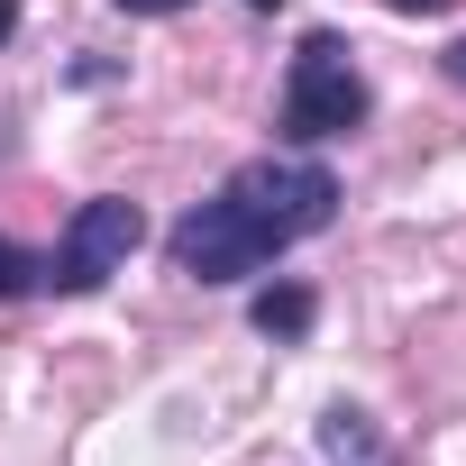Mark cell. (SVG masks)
Listing matches in <instances>:
<instances>
[{"mask_svg":"<svg viewBox=\"0 0 466 466\" xmlns=\"http://www.w3.org/2000/svg\"><path fill=\"white\" fill-rule=\"evenodd\" d=\"M339 219V174L311 165V156H257L238 165L201 210L174 219V275L192 284H248L266 275L293 238H320V228Z\"/></svg>","mask_w":466,"mask_h":466,"instance_id":"1","label":"cell"},{"mask_svg":"<svg viewBox=\"0 0 466 466\" xmlns=\"http://www.w3.org/2000/svg\"><path fill=\"white\" fill-rule=\"evenodd\" d=\"M366 110H375V92H366V74H357V46L348 37H302V56H293V74H284V137L293 147H320V137H348V128H366Z\"/></svg>","mask_w":466,"mask_h":466,"instance_id":"2","label":"cell"},{"mask_svg":"<svg viewBox=\"0 0 466 466\" xmlns=\"http://www.w3.org/2000/svg\"><path fill=\"white\" fill-rule=\"evenodd\" d=\"M137 248H147V210H137V201H119V192H101V201H83V210L65 219L56 257H46L28 284H46V293H101Z\"/></svg>","mask_w":466,"mask_h":466,"instance_id":"3","label":"cell"},{"mask_svg":"<svg viewBox=\"0 0 466 466\" xmlns=\"http://www.w3.org/2000/svg\"><path fill=\"white\" fill-rule=\"evenodd\" d=\"M248 320H257V339H275V348H293V339H311V320H320V302H311V284H266V293L248 302Z\"/></svg>","mask_w":466,"mask_h":466,"instance_id":"4","label":"cell"},{"mask_svg":"<svg viewBox=\"0 0 466 466\" xmlns=\"http://www.w3.org/2000/svg\"><path fill=\"white\" fill-rule=\"evenodd\" d=\"M339 457H375V439H366V411H329V430H320Z\"/></svg>","mask_w":466,"mask_h":466,"instance_id":"5","label":"cell"},{"mask_svg":"<svg viewBox=\"0 0 466 466\" xmlns=\"http://www.w3.org/2000/svg\"><path fill=\"white\" fill-rule=\"evenodd\" d=\"M19 284H28V257H19L10 238H0V293H19Z\"/></svg>","mask_w":466,"mask_h":466,"instance_id":"6","label":"cell"},{"mask_svg":"<svg viewBox=\"0 0 466 466\" xmlns=\"http://www.w3.org/2000/svg\"><path fill=\"white\" fill-rule=\"evenodd\" d=\"M384 10H402V19H439V10H457V0H384Z\"/></svg>","mask_w":466,"mask_h":466,"instance_id":"7","label":"cell"},{"mask_svg":"<svg viewBox=\"0 0 466 466\" xmlns=\"http://www.w3.org/2000/svg\"><path fill=\"white\" fill-rule=\"evenodd\" d=\"M119 10H128V19H174L183 0H119Z\"/></svg>","mask_w":466,"mask_h":466,"instance_id":"8","label":"cell"},{"mask_svg":"<svg viewBox=\"0 0 466 466\" xmlns=\"http://www.w3.org/2000/svg\"><path fill=\"white\" fill-rule=\"evenodd\" d=\"M10 28H19V0H0V46H10Z\"/></svg>","mask_w":466,"mask_h":466,"instance_id":"9","label":"cell"},{"mask_svg":"<svg viewBox=\"0 0 466 466\" xmlns=\"http://www.w3.org/2000/svg\"><path fill=\"white\" fill-rule=\"evenodd\" d=\"M448 74H457V83H466V37H457V46H448Z\"/></svg>","mask_w":466,"mask_h":466,"instance_id":"10","label":"cell"},{"mask_svg":"<svg viewBox=\"0 0 466 466\" xmlns=\"http://www.w3.org/2000/svg\"><path fill=\"white\" fill-rule=\"evenodd\" d=\"M248 10H284V0H248Z\"/></svg>","mask_w":466,"mask_h":466,"instance_id":"11","label":"cell"}]
</instances>
